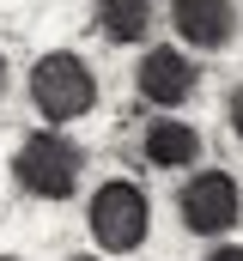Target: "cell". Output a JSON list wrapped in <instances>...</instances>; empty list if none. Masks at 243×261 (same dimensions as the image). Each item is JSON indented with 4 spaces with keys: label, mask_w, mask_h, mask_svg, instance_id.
<instances>
[{
    "label": "cell",
    "mask_w": 243,
    "mask_h": 261,
    "mask_svg": "<svg viewBox=\"0 0 243 261\" xmlns=\"http://www.w3.org/2000/svg\"><path fill=\"white\" fill-rule=\"evenodd\" d=\"M31 103H37V116H43L49 128L85 122V116L98 110V73H91V61L73 55V49L37 55V67H31Z\"/></svg>",
    "instance_id": "obj_1"
},
{
    "label": "cell",
    "mask_w": 243,
    "mask_h": 261,
    "mask_svg": "<svg viewBox=\"0 0 243 261\" xmlns=\"http://www.w3.org/2000/svg\"><path fill=\"white\" fill-rule=\"evenodd\" d=\"M12 182L31 200H73L79 182H85V152L67 134H55V128L25 134L18 152H12Z\"/></svg>",
    "instance_id": "obj_2"
},
{
    "label": "cell",
    "mask_w": 243,
    "mask_h": 261,
    "mask_svg": "<svg viewBox=\"0 0 243 261\" xmlns=\"http://www.w3.org/2000/svg\"><path fill=\"white\" fill-rule=\"evenodd\" d=\"M85 225H91L104 255H134L146 243V231H152V200H146L140 182L110 176V182H98V195L85 206Z\"/></svg>",
    "instance_id": "obj_3"
},
{
    "label": "cell",
    "mask_w": 243,
    "mask_h": 261,
    "mask_svg": "<svg viewBox=\"0 0 243 261\" xmlns=\"http://www.w3.org/2000/svg\"><path fill=\"white\" fill-rule=\"evenodd\" d=\"M177 213L182 225L195 231V237H225V231H237L243 219V189L231 170H195L188 182H182L177 195Z\"/></svg>",
    "instance_id": "obj_4"
},
{
    "label": "cell",
    "mask_w": 243,
    "mask_h": 261,
    "mask_svg": "<svg viewBox=\"0 0 243 261\" xmlns=\"http://www.w3.org/2000/svg\"><path fill=\"white\" fill-rule=\"evenodd\" d=\"M134 85H140V97H146L152 110H182V103L201 91V67L188 61V49L158 43V49H146V55H140Z\"/></svg>",
    "instance_id": "obj_5"
},
{
    "label": "cell",
    "mask_w": 243,
    "mask_h": 261,
    "mask_svg": "<svg viewBox=\"0 0 243 261\" xmlns=\"http://www.w3.org/2000/svg\"><path fill=\"white\" fill-rule=\"evenodd\" d=\"M171 31L188 49L219 55L237 37V0H171Z\"/></svg>",
    "instance_id": "obj_6"
},
{
    "label": "cell",
    "mask_w": 243,
    "mask_h": 261,
    "mask_svg": "<svg viewBox=\"0 0 243 261\" xmlns=\"http://www.w3.org/2000/svg\"><path fill=\"white\" fill-rule=\"evenodd\" d=\"M140 152H146V164H158V170H188V164L201 158V128H188L177 116H152L146 134H140Z\"/></svg>",
    "instance_id": "obj_7"
},
{
    "label": "cell",
    "mask_w": 243,
    "mask_h": 261,
    "mask_svg": "<svg viewBox=\"0 0 243 261\" xmlns=\"http://www.w3.org/2000/svg\"><path fill=\"white\" fill-rule=\"evenodd\" d=\"M98 31L110 43H146L152 37V0H98Z\"/></svg>",
    "instance_id": "obj_8"
},
{
    "label": "cell",
    "mask_w": 243,
    "mask_h": 261,
    "mask_svg": "<svg viewBox=\"0 0 243 261\" xmlns=\"http://www.w3.org/2000/svg\"><path fill=\"white\" fill-rule=\"evenodd\" d=\"M225 122H231V134L243 140V79L231 85V103H225Z\"/></svg>",
    "instance_id": "obj_9"
},
{
    "label": "cell",
    "mask_w": 243,
    "mask_h": 261,
    "mask_svg": "<svg viewBox=\"0 0 243 261\" xmlns=\"http://www.w3.org/2000/svg\"><path fill=\"white\" fill-rule=\"evenodd\" d=\"M207 261H243V243H219V249H213Z\"/></svg>",
    "instance_id": "obj_10"
},
{
    "label": "cell",
    "mask_w": 243,
    "mask_h": 261,
    "mask_svg": "<svg viewBox=\"0 0 243 261\" xmlns=\"http://www.w3.org/2000/svg\"><path fill=\"white\" fill-rule=\"evenodd\" d=\"M0 91H6V49H0Z\"/></svg>",
    "instance_id": "obj_11"
},
{
    "label": "cell",
    "mask_w": 243,
    "mask_h": 261,
    "mask_svg": "<svg viewBox=\"0 0 243 261\" xmlns=\"http://www.w3.org/2000/svg\"><path fill=\"white\" fill-rule=\"evenodd\" d=\"M67 261H104V255H67Z\"/></svg>",
    "instance_id": "obj_12"
},
{
    "label": "cell",
    "mask_w": 243,
    "mask_h": 261,
    "mask_svg": "<svg viewBox=\"0 0 243 261\" xmlns=\"http://www.w3.org/2000/svg\"><path fill=\"white\" fill-rule=\"evenodd\" d=\"M0 261H25V255H0Z\"/></svg>",
    "instance_id": "obj_13"
}]
</instances>
